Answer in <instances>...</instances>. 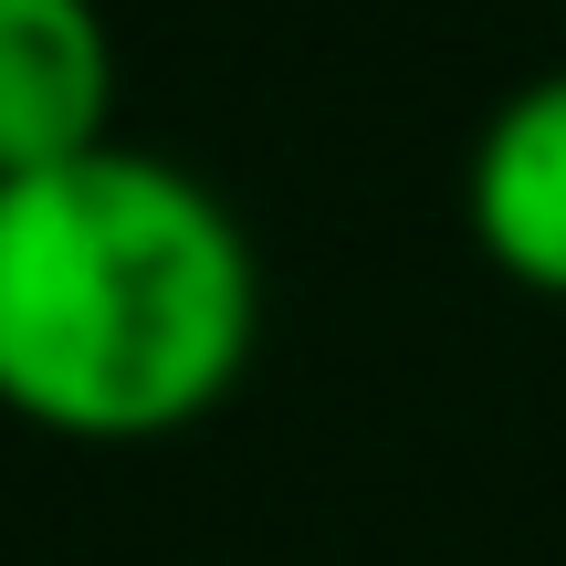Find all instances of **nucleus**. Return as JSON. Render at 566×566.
<instances>
[{"instance_id":"f257e3e1","label":"nucleus","mask_w":566,"mask_h":566,"mask_svg":"<svg viewBox=\"0 0 566 566\" xmlns=\"http://www.w3.org/2000/svg\"><path fill=\"white\" fill-rule=\"evenodd\" d=\"M263 346V263L210 179L84 147L0 179V409L42 441L147 451L200 430Z\"/></svg>"},{"instance_id":"f03ea898","label":"nucleus","mask_w":566,"mask_h":566,"mask_svg":"<svg viewBox=\"0 0 566 566\" xmlns=\"http://www.w3.org/2000/svg\"><path fill=\"white\" fill-rule=\"evenodd\" d=\"M116 137V32L95 0H0V179Z\"/></svg>"},{"instance_id":"7ed1b4c3","label":"nucleus","mask_w":566,"mask_h":566,"mask_svg":"<svg viewBox=\"0 0 566 566\" xmlns=\"http://www.w3.org/2000/svg\"><path fill=\"white\" fill-rule=\"evenodd\" d=\"M462 221L504 283L566 304V63L535 84H514L483 116L462 168Z\"/></svg>"}]
</instances>
